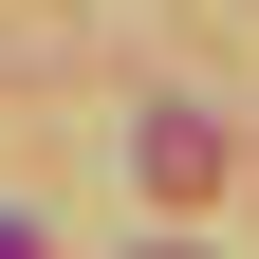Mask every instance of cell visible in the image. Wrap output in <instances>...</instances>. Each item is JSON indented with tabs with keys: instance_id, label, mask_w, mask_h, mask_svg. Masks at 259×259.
I'll use <instances>...</instances> for the list:
<instances>
[{
	"instance_id": "cell-2",
	"label": "cell",
	"mask_w": 259,
	"mask_h": 259,
	"mask_svg": "<svg viewBox=\"0 0 259 259\" xmlns=\"http://www.w3.org/2000/svg\"><path fill=\"white\" fill-rule=\"evenodd\" d=\"M0 259H37V222H19V204H0Z\"/></svg>"
},
{
	"instance_id": "cell-1",
	"label": "cell",
	"mask_w": 259,
	"mask_h": 259,
	"mask_svg": "<svg viewBox=\"0 0 259 259\" xmlns=\"http://www.w3.org/2000/svg\"><path fill=\"white\" fill-rule=\"evenodd\" d=\"M148 185L204 204V185H222V130H204V111H148Z\"/></svg>"
}]
</instances>
